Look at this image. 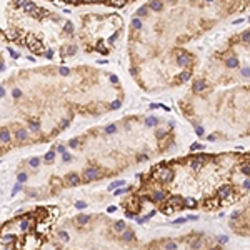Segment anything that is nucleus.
<instances>
[{"label": "nucleus", "mask_w": 250, "mask_h": 250, "mask_svg": "<svg viewBox=\"0 0 250 250\" xmlns=\"http://www.w3.org/2000/svg\"><path fill=\"white\" fill-rule=\"evenodd\" d=\"M153 177H157L163 184H169V182L174 180V170L170 167H167L165 163H158L157 167H153Z\"/></svg>", "instance_id": "1"}, {"label": "nucleus", "mask_w": 250, "mask_h": 250, "mask_svg": "<svg viewBox=\"0 0 250 250\" xmlns=\"http://www.w3.org/2000/svg\"><path fill=\"white\" fill-rule=\"evenodd\" d=\"M230 194H232V187H230V185H222L220 189H217V199L219 200L230 199Z\"/></svg>", "instance_id": "2"}, {"label": "nucleus", "mask_w": 250, "mask_h": 250, "mask_svg": "<svg viewBox=\"0 0 250 250\" xmlns=\"http://www.w3.org/2000/svg\"><path fill=\"white\" fill-rule=\"evenodd\" d=\"M25 42H27V47H28V49H30L32 52H38V50L42 49V42L37 40V38L32 37V35H28Z\"/></svg>", "instance_id": "3"}, {"label": "nucleus", "mask_w": 250, "mask_h": 250, "mask_svg": "<svg viewBox=\"0 0 250 250\" xmlns=\"http://www.w3.org/2000/svg\"><path fill=\"white\" fill-rule=\"evenodd\" d=\"M189 64H190V54H187V52H182V54L177 55V65L187 67Z\"/></svg>", "instance_id": "4"}, {"label": "nucleus", "mask_w": 250, "mask_h": 250, "mask_svg": "<svg viewBox=\"0 0 250 250\" xmlns=\"http://www.w3.org/2000/svg\"><path fill=\"white\" fill-rule=\"evenodd\" d=\"M204 167V155L202 157H195V158H192L190 160V169L192 170H199Z\"/></svg>", "instance_id": "5"}, {"label": "nucleus", "mask_w": 250, "mask_h": 250, "mask_svg": "<svg viewBox=\"0 0 250 250\" xmlns=\"http://www.w3.org/2000/svg\"><path fill=\"white\" fill-rule=\"evenodd\" d=\"M85 177H87V180H94V179H97V177L100 175V170L99 169H95V167H90V169L85 170Z\"/></svg>", "instance_id": "6"}, {"label": "nucleus", "mask_w": 250, "mask_h": 250, "mask_svg": "<svg viewBox=\"0 0 250 250\" xmlns=\"http://www.w3.org/2000/svg\"><path fill=\"white\" fill-rule=\"evenodd\" d=\"M205 89H207V84H205L204 80H197L195 84H194V92H197V94L204 92Z\"/></svg>", "instance_id": "7"}, {"label": "nucleus", "mask_w": 250, "mask_h": 250, "mask_svg": "<svg viewBox=\"0 0 250 250\" xmlns=\"http://www.w3.org/2000/svg\"><path fill=\"white\" fill-rule=\"evenodd\" d=\"M27 137H28V132L25 130V128H18V130L15 132V138H17V140H20V142L27 140Z\"/></svg>", "instance_id": "8"}, {"label": "nucleus", "mask_w": 250, "mask_h": 250, "mask_svg": "<svg viewBox=\"0 0 250 250\" xmlns=\"http://www.w3.org/2000/svg\"><path fill=\"white\" fill-rule=\"evenodd\" d=\"M0 140H2L3 143L10 142V132H8L7 128H2V130H0Z\"/></svg>", "instance_id": "9"}, {"label": "nucleus", "mask_w": 250, "mask_h": 250, "mask_svg": "<svg viewBox=\"0 0 250 250\" xmlns=\"http://www.w3.org/2000/svg\"><path fill=\"white\" fill-rule=\"evenodd\" d=\"M163 199H165V194H163V192H160V190L153 192L152 197H150V200H152V202H162Z\"/></svg>", "instance_id": "10"}, {"label": "nucleus", "mask_w": 250, "mask_h": 250, "mask_svg": "<svg viewBox=\"0 0 250 250\" xmlns=\"http://www.w3.org/2000/svg\"><path fill=\"white\" fill-rule=\"evenodd\" d=\"M113 228H115V232H125V230H127V225H125L123 220H117V222L113 224Z\"/></svg>", "instance_id": "11"}, {"label": "nucleus", "mask_w": 250, "mask_h": 250, "mask_svg": "<svg viewBox=\"0 0 250 250\" xmlns=\"http://www.w3.org/2000/svg\"><path fill=\"white\" fill-rule=\"evenodd\" d=\"M225 64H227L228 69H237V67H238V59H237V57H230V59L225 60Z\"/></svg>", "instance_id": "12"}, {"label": "nucleus", "mask_w": 250, "mask_h": 250, "mask_svg": "<svg viewBox=\"0 0 250 250\" xmlns=\"http://www.w3.org/2000/svg\"><path fill=\"white\" fill-rule=\"evenodd\" d=\"M67 180H69V184H70V185H74V187L80 184V177L77 175V174H70V175H69V179H67Z\"/></svg>", "instance_id": "13"}, {"label": "nucleus", "mask_w": 250, "mask_h": 250, "mask_svg": "<svg viewBox=\"0 0 250 250\" xmlns=\"http://www.w3.org/2000/svg\"><path fill=\"white\" fill-rule=\"evenodd\" d=\"M133 237H135V235H133L132 230H125V232H122V240L123 242H130V240H133Z\"/></svg>", "instance_id": "14"}, {"label": "nucleus", "mask_w": 250, "mask_h": 250, "mask_svg": "<svg viewBox=\"0 0 250 250\" xmlns=\"http://www.w3.org/2000/svg\"><path fill=\"white\" fill-rule=\"evenodd\" d=\"M202 245H204V242H202L200 238H195L194 242L190 243V248H192V250H200V248H202Z\"/></svg>", "instance_id": "15"}, {"label": "nucleus", "mask_w": 250, "mask_h": 250, "mask_svg": "<svg viewBox=\"0 0 250 250\" xmlns=\"http://www.w3.org/2000/svg\"><path fill=\"white\" fill-rule=\"evenodd\" d=\"M90 222V215H79L77 217V224L79 225H84V224H89Z\"/></svg>", "instance_id": "16"}, {"label": "nucleus", "mask_w": 250, "mask_h": 250, "mask_svg": "<svg viewBox=\"0 0 250 250\" xmlns=\"http://www.w3.org/2000/svg\"><path fill=\"white\" fill-rule=\"evenodd\" d=\"M190 72H182V74L177 77V82H187V80H190Z\"/></svg>", "instance_id": "17"}, {"label": "nucleus", "mask_w": 250, "mask_h": 250, "mask_svg": "<svg viewBox=\"0 0 250 250\" xmlns=\"http://www.w3.org/2000/svg\"><path fill=\"white\" fill-rule=\"evenodd\" d=\"M150 8H152V10H155V12H158V10H162V8H163V3L157 2V0H155V2H150Z\"/></svg>", "instance_id": "18"}, {"label": "nucleus", "mask_w": 250, "mask_h": 250, "mask_svg": "<svg viewBox=\"0 0 250 250\" xmlns=\"http://www.w3.org/2000/svg\"><path fill=\"white\" fill-rule=\"evenodd\" d=\"M22 5L23 7H25V10L27 12H33V10H35V3H33V2H22Z\"/></svg>", "instance_id": "19"}, {"label": "nucleus", "mask_w": 250, "mask_h": 250, "mask_svg": "<svg viewBox=\"0 0 250 250\" xmlns=\"http://www.w3.org/2000/svg\"><path fill=\"white\" fill-rule=\"evenodd\" d=\"M145 123L148 125V127H155V125L158 123V118H157V117H148V118L145 120Z\"/></svg>", "instance_id": "20"}, {"label": "nucleus", "mask_w": 250, "mask_h": 250, "mask_svg": "<svg viewBox=\"0 0 250 250\" xmlns=\"http://www.w3.org/2000/svg\"><path fill=\"white\" fill-rule=\"evenodd\" d=\"M32 15L35 17V18H44V17H45V12L40 10V8H35V10L32 12Z\"/></svg>", "instance_id": "21"}, {"label": "nucleus", "mask_w": 250, "mask_h": 250, "mask_svg": "<svg viewBox=\"0 0 250 250\" xmlns=\"http://www.w3.org/2000/svg\"><path fill=\"white\" fill-rule=\"evenodd\" d=\"M54 158H55V150H50V152H47V153H45L44 160H45V162H52Z\"/></svg>", "instance_id": "22"}, {"label": "nucleus", "mask_w": 250, "mask_h": 250, "mask_svg": "<svg viewBox=\"0 0 250 250\" xmlns=\"http://www.w3.org/2000/svg\"><path fill=\"white\" fill-rule=\"evenodd\" d=\"M30 130H33V132L40 130V123H38L37 120H30Z\"/></svg>", "instance_id": "23"}, {"label": "nucleus", "mask_w": 250, "mask_h": 250, "mask_svg": "<svg viewBox=\"0 0 250 250\" xmlns=\"http://www.w3.org/2000/svg\"><path fill=\"white\" fill-rule=\"evenodd\" d=\"M184 202H185L184 207H189V209H195V207H197V204H195L194 199H187V200H184Z\"/></svg>", "instance_id": "24"}, {"label": "nucleus", "mask_w": 250, "mask_h": 250, "mask_svg": "<svg viewBox=\"0 0 250 250\" xmlns=\"http://www.w3.org/2000/svg\"><path fill=\"white\" fill-rule=\"evenodd\" d=\"M125 184L123 180H117V182H112V184H110V187H108V190H113V189H117V187H122Z\"/></svg>", "instance_id": "25"}, {"label": "nucleus", "mask_w": 250, "mask_h": 250, "mask_svg": "<svg viewBox=\"0 0 250 250\" xmlns=\"http://www.w3.org/2000/svg\"><path fill=\"white\" fill-rule=\"evenodd\" d=\"M163 250H177V242H167Z\"/></svg>", "instance_id": "26"}, {"label": "nucleus", "mask_w": 250, "mask_h": 250, "mask_svg": "<svg viewBox=\"0 0 250 250\" xmlns=\"http://www.w3.org/2000/svg\"><path fill=\"white\" fill-rule=\"evenodd\" d=\"M147 12H148V7L143 5V7H140V8L137 10V15H138V17H143V15H147Z\"/></svg>", "instance_id": "27"}, {"label": "nucleus", "mask_w": 250, "mask_h": 250, "mask_svg": "<svg viewBox=\"0 0 250 250\" xmlns=\"http://www.w3.org/2000/svg\"><path fill=\"white\" fill-rule=\"evenodd\" d=\"M120 107H122V102H120V100H113V102L110 103V108H112V110H117Z\"/></svg>", "instance_id": "28"}, {"label": "nucleus", "mask_w": 250, "mask_h": 250, "mask_svg": "<svg viewBox=\"0 0 250 250\" xmlns=\"http://www.w3.org/2000/svg\"><path fill=\"white\" fill-rule=\"evenodd\" d=\"M59 237L64 240V242H69V240H70V235L67 233V232H64V230H62V232H59Z\"/></svg>", "instance_id": "29"}, {"label": "nucleus", "mask_w": 250, "mask_h": 250, "mask_svg": "<svg viewBox=\"0 0 250 250\" xmlns=\"http://www.w3.org/2000/svg\"><path fill=\"white\" fill-rule=\"evenodd\" d=\"M105 132H107V133H115V132H117V127H115L113 123H112V125H107V127H105Z\"/></svg>", "instance_id": "30"}, {"label": "nucleus", "mask_w": 250, "mask_h": 250, "mask_svg": "<svg viewBox=\"0 0 250 250\" xmlns=\"http://www.w3.org/2000/svg\"><path fill=\"white\" fill-rule=\"evenodd\" d=\"M242 174H243V175H248V174H250V165H248L247 162L242 165Z\"/></svg>", "instance_id": "31"}, {"label": "nucleus", "mask_w": 250, "mask_h": 250, "mask_svg": "<svg viewBox=\"0 0 250 250\" xmlns=\"http://www.w3.org/2000/svg\"><path fill=\"white\" fill-rule=\"evenodd\" d=\"M64 52H67V54H69V55H74L75 52H77V47H75V45H72V47H67V49H65Z\"/></svg>", "instance_id": "32"}, {"label": "nucleus", "mask_w": 250, "mask_h": 250, "mask_svg": "<svg viewBox=\"0 0 250 250\" xmlns=\"http://www.w3.org/2000/svg\"><path fill=\"white\" fill-rule=\"evenodd\" d=\"M28 225H30V220L25 219V220H22V222H20V228H22V230H27Z\"/></svg>", "instance_id": "33"}, {"label": "nucleus", "mask_w": 250, "mask_h": 250, "mask_svg": "<svg viewBox=\"0 0 250 250\" xmlns=\"http://www.w3.org/2000/svg\"><path fill=\"white\" fill-rule=\"evenodd\" d=\"M200 148H204V145H200V143H192V145H190V152L200 150Z\"/></svg>", "instance_id": "34"}, {"label": "nucleus", "mask_w": 250, "mask_h": 250, "mask_svg": "<svg viewBox=\"0 0 250 250\" xmlns=\"http://www.w3.org/2000/svg\"><path fill=\"white\" fill-rule=\"evenodd\" d=\"M132 25L135 27V28H142V22H140V20H138V18L135 17V18L132 20Z\"/></svg>", "instance_id": "35"}, {"label": "nucleus", "mask_w": 250, "mask_h": 250, "mask_svg": "<svg viewBox=\"0 0 250 250\" xmlns=\"http://www.w3.org/2000/svg\"><path fill=\"white\" fill-rule=\"evenodd\" d=\"M65 32H67V33H72V32H74V25H72L70 22L65 23Z\"/></svg>", "instance_id": "36"}, {"label": "nucleus", "mask_w": 250, "mask_h": 250, "mask_svg": "<svg viewBox=\"0 0 250 250\" xmlns=\"http://www.w3.org/2000/svg\"><path fill=\"white\" fill-rule=\"evenodd\" d=\"M69 145H70V148H77L79 147V140H77V138H72V140L69 142Z\"/></svg>", "instance_id": "37"}, {"label": "nucleus", "mask_w": 250, "mask_h": 250, "mask_svg": "<svg viewBox=\"0 0 250 250\" xmlns=\"http://www.w3.org/2000/svg\"><path fill=\"white\" fill-rule=\"evenodd\" d=\"M59 72H60V75H64V77H67V75L70 74V69H67V67H62V69H60Z\"/></svg>", "instance_id": "38"}, {"label": "nucleus", "mask_w": 250, "mask_h": 250, "mask_svg": "<svg viewBox=\"0 0 250 250\" xmlns=\"http://www.w3.org/2000/svg\"><path fill=\"white\" fill-rule=\"evenodd\" d=\"M28 163H30V165H32V167H38V163H40V160H38V158H37V157H33V158H32V160H30V162H28Z\"/></svg>", "instance_id": "39"}, {"label": "nucleus", "mask_w": 250, "mask_h": 250, "mask_svg": "<svg viewBox=\"0 0 250 250\" xmlns=\"http://www.w3.org/2000/svg\"><path fill=\"white\" fill-rule=\"evenodd\" d=\"M195 132H197V135H199V137H204V127H199V125H197Z\"/></svg>", "instance_id": "40"}, {"label": "nucleus", "mask_w": 250, "mask_h": 250, "mask_svg": "<svg viewBox=\"0 0 250 250\" xmlns=\"http://www.w3.org/2000/svg\"><path fill=\"white\" fill-rule=\"evenodd\" d=\"M12 95H13V97H15V99H20V97H22V92H20V90H18V89H13Z\"/></svg>", "instance_id": "41"}, {"label": "nucleus", "mask_w": 250, "mask_h": 250, "mask_svg": "<svg viewBox=\"0 0 250 250\" xmlns=\"http://www.w3.org/2000/svg\"><path fill=\"white\" fill-rule=\"evenodd\" d=\"M27 180V174H18V184H23Z\"/></svg>", "instance_id": "42"}, {"label": "nucleus", "mask_w": 250, "mask_h": 250, "mask_svg": "<svg viewBox=\"0 0 250 250\" xmlns=\"http://www.w3.org/2000/svg\"><path fill=\"white\" fill-rule=\"evenodd\" d=\"M248 40H250V32L245 30L243 32V42H245V44H248Z\"/></svg>", "instance_id": "43"}, {"label": "nucleus", "mask_w": 250, "mask_h": 250, "mask_svg": "<svg viewBox=\"0 0 250 250\" xmlns=\"http://www.w3.org/2000/svg\"><path fill=\"white\" fill-rule=\"evenodd\" d=\"M62 158H64V162H70L72 160V155H70V153H62Z\"/></svg>", "instance_id": "44"}, {"label": "nucleus", "mask_w": 250, "mask_h": 250, "mask_svg": "<svg viewBox=\"0 0 250 250\" xmlns=\"http://www.w3.org/2000/svg\"><path fill=\"white\" fill-rule=\"evenodd\" d=\"M227 240H228V238L225 237V235H220V237H217V242H219V243H227Z\"/></svg>", "instance_id": "45"}, {"label": "nucleus", "mask_w": 250, "mask_h": 250, "mask_svg": "<svg viewBox=\"0 0 250 250\" xmlns=\"http://www.w3.org/2000/svg\"><path fill=\"white\" fill-rule=\"evenodd\" d=\"M242 75L245 77V79H248V75H250V72H248V69H247V67H243V69H242Z\"/></svg>", "instance_id": "46"}, {"label": "nucleus", "mask_w": 250, "mask_h": 250, "mask_svg": "<svg viewBox=\"0 0 250 250\" xmlns=\"http://www.w3.org/2000/svg\"><path fill=\"white\" fill-rule=\"evenodd\" d=\"M75 207H77V209H85V207H87V204H85V202H77Z\"/></svg>", "instance_id": "47"}, {"label": "nucleus", "mask_w": 250, "mask_h": 250, "mask_svg": "<svg viewBox=\"0 0 250 250\" xmlns=\"http://www.w3.org/2000/svg\"><path fill=\"white\" fill-rule=\"evenodd\" d=\"M110 82H112V84H118V77L117 75H110Z\"/></svg>", "instance_id": "48"}, {"label": "nucleus", "mask_w": 250, "mask_h": 250, "mask_svg": "<svg viewBox=\"0 0 250 250\" xmlns=\"http://www.w3.org/2000/svg\"><path fill=\"white\" fill-rule=\"evenodd\" d=\"M18 190H22V185H20V184H15V187H13V192H12V194H17Z\"/></svg>", "instance_id": "49"}, {"label": "nucleus", "mask_w": 250, "mask_h": 250, "mask_svg": "<svg viewBox=\"0 0 250 250\" xmlns=\"http://www.w3.org/2000/svg\"><path fill=\"white\" fill-rule=\"evenodd\" d=\"M127 190H128V189H120V190H115V195L118 197V195H122V194H125V192H127Z\"/></svg>", "instance_id": "50"}, {"label": "nucleus", "mask_w": 250, "mask_h": 250, "mask_svg": "<svg viewBox=\"0 0 250 250\" xmlns=\"http://www.w3.org/2000/svg\"><path fill=\"white\" fill-rule=\"evenodd\" d=\"M8 52H10V55L13 57V59H18V54H17V52L13 50V49H8Z\"/></svg>", "instance_id": "51"}, {"label": "nucleus", "mask_w": 250, "mask_h": 250, "mask_svg": "<svg viewBox=\"0 0 250 250\" xmlns=\"http://www.w3.org/2000/svg\"><path fill=\"white\" fill-rule=\"evenodd\" d=\"M125 215H127L128 219H133V217H135V214H133L132 210H127V212H125Z\"/></svg>", "instance_id": "52"}, {"label": "nucleus", "mask_w": 250, "mask_h": 250, "mask_svg": "<svg viewBox=\"0 0 250 250\" xmlns=\"http://www.w3.org/2000/svg\"><path fill=\"white\" fill-rule=\"evenodd\" d=\"M248 187H250V182H248V179H245V182H243V189L248 190Z\"/></svg>", "instance_id": "53"}, {"label": "nucleus", "mask_w": 250, "mask_h": 250, "mask_svg": "<svg viewBox=\"0 0 250 250\" xmlns=\"http://www.w3.org/2000/svg\"><path fill=\"white\" fill-rule=\"evenodd\" d=\"M57 150H59L60 153H65V147H64V145H59V147H57Z\"/></svg>", "instance_id": "54"}, {"label": "nucleus", "mask_w": 250, "mask_h": 250, "mask_svg": "<svg viewBox=\"0 0 250 250\" xmlns=\"http://www.w3.org/2000/svg\"><path fill=\"white\" fill-rule=\"evenodd\" d=\"M3 95H5V89H3V87H2V85H0V99H2V97H3Z\"/></svg>", "instance_id": "55"}, {"label": "nucleus", "mask_w": 250, "mask_h": 250, "mask_svg": "<svg viewBox=\"0 0 250 250\" xmlns=\"http://www.w3.org/2000/svg\"><path fill=\"white\" fill-rule=\"evenodd\" d=\"M185 222V219H177V220H174V224H184Z\"/></svg>", "instance_id": "56"}, {"label": "nucleus", "mask_w": 250, "mask_h": 250, "mask_svg": "<svg viewBox=\"0 0 250 250\" xmlns=\"http://www.w3.org/2000/svg\"><path fill=\"white\" fill-rule=\"evenodd\" d=\"M162 137H165V132H157V138H162Z\"/></svg>", "instance_id": "57"}, {"label": "nucleus", "mask_w": 250, "mask_h": 250, "mask_svg": "<svg viewBox=\"0 0 250 250\" xmlns=\"http://www.w3.org/2000/svg\"><path fill=\"white\" fill-rule=\"evenodd\" d=\"M52 57H54V52L49 50V52H47V59H52Z\"/></svg>", "instance_id": "58"}, {"label": "nucleus", "mask_w": 250, "mask_h": 250, "mask_svg": "<svg viewBox=\"0 0 250 250\" xmlns=\"http://www.w3.org/2000/svg\"><path fill=\"white\" fill-rule=\"evenodd\" d=\"M117 37H118V33H117V32H115V33H113V35H112V37H110V42H113V40H115V38H117Z\"/></svg>", "instance_id": "59"}, {"label": "nucleus", "mask_w": 250, "mask_h": 250, "mask_svg": "<svg viewBox=\"0 0 250 250\" xmlns=\"http://www.w3.org/2000/svg\"><path fill=\"white\" fill-rule=\"evenodd\" d=\"M107 212H108V214H112V212H115V207H108V209H107Z\"/></svg>", "instance_id": "60"}, {"label": "nucleus", "mask_w": 250, "mask_h": 250, "mask_svg": "<svg viewBox=\"0 0 250 250\" xmlns=\"http://www.w3.org/2000/svg\"><path fill=\"white\" fill-rule=\"evenodd\" d=\"M5 69V64H0V70H3Z\"/></svg>", "instance_id": "61"}, {"label": "nucleus", "mask_w": 250, "mask_h": 250, "mask_svg": "<svg viewBox=\"0 0 250 250\" xmlns=\"http://www.w3.org/2000/svg\"><path fill=\"white\" fill-rule=\"evenodd\" d=\"M212 250H220V248H212Z\"/></svg>", "instance_id": "62"}]
</instances>
